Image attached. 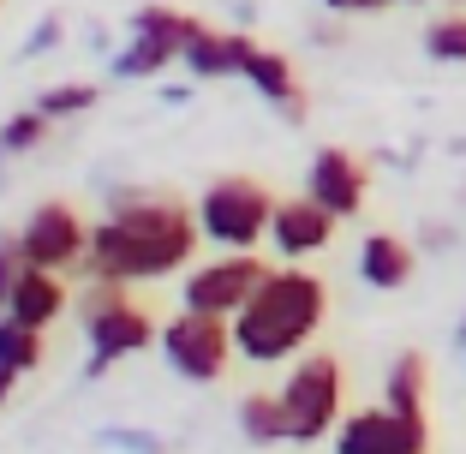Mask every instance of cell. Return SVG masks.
Instances as JSON below:
<instances>
[{
	"label": "cell",
	"instance_id": "obj_1",
	"mask_svg": "<svg viewBox=\"0 0 466 454\" xmlns=\"http://www.w3.org/2000/svg\"><path fill=\"white\" fill-rule=\"evenodd\" d=\"M204 227L198 209L174 204V197H150L137 186H120L108 197V216L90 227V251H84L78 276L84 281H162L192 269Z\"/></svg>",
	"mask_w": 466,
	"mask_h": 454
},
{
	"label": "cell",
	"instance_id": "obj_2",
	"mask_svg": "<svg viewBox=\"0 0 466 454\" xmlns=\"http://www.w3.org/2000/svg\"><path fill=\"white\" fill-rule=\"evenodd\" d=\"M323 317H329V288L323 276L299 269V263H281L269 269L251 305L233 317V353L246 358V365H288L311 347V335L323 329Z\"/></svg>",
	"mask_w": 466,
	"mask_h": 454
},
{
	"label": "cell",
	"instance_id": "obj_3",
	"mask_svg": "<svg viewBox=\"0 0 466 454\" xmlns=\"http://www.w3.org/2000/svg\"><path fill=\"white\" fill-rule=\"evenodd\" d=\"M281 197L251 174H221L204 186L198 197V227H204V246L216 251H258L269 239V221Z\"/></svg>",
	"mask_w": 466,
	"mask_h": 454
},
{
	"label": "cell",
	"instance_id": "obj_4",
	"mask_svg": "<svg viewBox=\"0 0 466 454\" xmlns=\"http://www.w3.org/2000/svg\"><path fill=\"white\" fill-rule=\"evenodd\" d=\"M281 395V407H288V430L293 442H323L335 437V425H341V358L335 353H299L293 358L288 383L275 388Z\"/></svg>",
	"mask_w": 466,
	"mask_h": 454
},
{
	"label": "cell",
	"instance_id": "obj_5",
	"mask_svg": "<svg viewBox=\"0 0 466 454\" xmlns=\"http://www.w3.org/2000/svg\"><path fill=\"white\" fill-rule=\"evenodd\" d=\"M263 281H269V263H263L258 251H221V257L186 269L179 311H198V317H221V323H233V317L251 305V293H258Z\"/></svg>",
	"mask_w": 466,
	"mask_h": 454
},
{
	"label": "cell",
	"instance_id": "obj_6",
	"mask_svg": "<svg viewBox=\"0 0 466 454\" xmlns=\"http://www.w3.org/2000/svg\"><path fill=\"white\" fill-rule=\"evenodd\" d=\"M162 358L167 371L186 377V383H221V371H228L233 358V323H221V317H198V311H179L162 323Z\"/></svg>",
	"mask_w": 466,
	"mask_h": 454
},
{
	"label": "cell",
	"instance_id": "obj_7",
	"mask_svg": "<svg viewBox=\"0 0 466 454\" xmlns=\"http://www.w3.org/2000/svg\"><path fill=\"white\" fill-rule=\"evenodd\" d=\"M192 30H198L192 13H174V6H137V13H132V42L108 60V72L120 84L156 78V72H167L179 60V48H186Z\"/></svg>",
	"mask_w": 466,
	"mask_h": 454
},
{
	"label": "cell",
	"instance_id": "obj_8",
	"mask_svg": "<svg viewBox=\"0 0 466 454\" xmlns=\"http://www.w3.org/2000/svg\"><path fill=\"white\" fill-rule=\"evenodd\" d=\"M18 251H25V263H30V269L78 276L84 251H90V221H84L72 204L48 197V204H36V209L25 216V227H18Z\"/></svg>",
	"mask_w": 466,
	"mask_h": 454
},
{
	"label": "cell",
	"instance_id": "obj_9",
	"mask_svg": "<svg viewBox=\"0 0 466 454\" xmlns=\"http://www.w3.org/2000/svg\"><path fill=\"white\" fill-rule=\"evenodd\" d=\"M335 454H431V419L425 413H389L359 407L335 425Z\"/></svg>",
	"mask_w": 466,
	"mask_h": 454
},
{
	"label": "cell",
	"instance_id": "obj_10",
	"mask_svg": "<svg viewBox=\"0 0 466 454\" xmlns=\"http://www.w3.org/2000/svg\"><path fill=\"white\" fill-rule=\"evenodd\" d=\"M84 341H90V365H84V377H102L108 365H120V358L156 347V341H162V329H156V317L144 311L132 293H126L120 305H108L102 317H90V323H84Z\"/></svg>",
	"mask_w": 466,
	"mask_h": 454
},
{
	"label": "cell",
	"instance_id": "obj_11",
	"mask_svg": "<svg viewBox=\"0 0 466 454\" xmlns=\"http://www.w3.org/2000/svg\"><path fill=\"white\" fill-rule=\"evenodd\" d=\"M365 192H370V167L341 144H323L311 156V167H305V197L323 204L335 221H353L365 209Z\"/></svg>",
	"mask_w": 466,
	"mask_h": 454
},
{
	"label": "cell",
	"instance_id": "obj_12",
	"mask_svg": "<svg viewBox=\"0 0 466 454\" xmlns=\"http://www.w3.org/2000/svg\"><path fill=\"white\" fill-rule=\"evenodd\" d=\"M335 227H341V221L299 192V197H281V204H275L269 246H275V257H281V263H305V257H317V251H329Z\"/></svg>",
	"mask_w": 466,
	"mask_h": 454
},
{
	"label": "cell",
	"instance_id": "obj_13",
	"mask_svg": "<svg viewBox=\"0 0 466 454\" xmlns=\"http://www.w3.org/2000/svg\"><path fill=\"white\" fill-rule=\"evenodd\" d=\"M239 78L258 90L263 102H269L281 120H293L299 126L305 114H311V102H305V84H299V72H293V60L281 55V48H263V42H251V55H246V72Z\"/></svg>",
	"mask_w": 466,
	"mask_h": 454
},
{
	"label": "cell",
	"instance_id": "obj_14",
	"mask_svg": "<svg viewBox=\"0 0 466 454\" xmlns=\"http://www.w3.org/2000/svg\"><path fill=\"white\" fill-rule=\"evenodd\" d=\"M246 55H251L246 30H216V25L198 18V30L186 36V48H179V66L192 72V78H204V84H221V78H239V72H246Z\"/></svg>",
	"mask_w": 466,
	"mask_h": 454
},
{
	"label": "cell",
	"instance_id": "obj_15",
	"mask_svg": "<svg viewBox=\"0 0 466 454\" xmlns=\"http://www.w3.org/2000/svg\"><path fill=\"white\" fill-rule=\"evenodd\" d=\"M412 269H419V251L407 246L400 234H389V227H377V234L359 239V281L377 293H400L412 281Z\"/></svg>",
	"mask_w": 466,
	"mask_h": 454
},
{
	"label": "cell",
	"instance_id": "obj_16",
	"mask_svg": "<svg viewBox=\"0 0 466 454\" xmlns=\"http://www.w3.org/2000/svg\"><path fill=\"white\" fill-rule=\"evenodd\" d=\"M66 311H72L66 276H55V269H30V263H25V276H18L13 299H6V317L30 323V329H55Z\"/></svg>",
	"mask_w": 466,
	"mask_h": 454
},
{
	"label": "cell",
	"instance_id": "obj_17",
	"mask_svg": "<svg viewBox=\"0 0 466 454\" xmlns=\"http://www.w3.org/2000/svg\"><path fill=\"white\" fill-rule=\"evenodd\" d=\"M425 395H431V358L407 347V353H395L383 377V407L389 413H425Z\"/></svg>",
	"mask_w": 466,
	"mask_h": 454
},
{
	"label": "cell",
	"instance_id": "obj_18",
	"mask_svg": "<svg viewBox=\"0 0 466 454\" xmlns=\"http://www.w3.org/2000/svg\"><path fill=\"white\" fill-rule=\"evenodd\" d=\"M239 430H246V442H258V449H269V442H293L281 395H246V400H239Z\"/></svg>",
	"mask_w": 466,
	"mask_h": 454
},
{
	"label": "cell",
	"instance_id": "obj_19",
	"mask_svg": "<svg viewBox=\"0 0 466 454\" xmlns=\"http://www.w3.org/2000/svg\"><path fill=\"white\" fill-rule=\"evenodd\" d=\"M0 365H13L18 377H30L42 365V329L18 323V317H0Z\"/></svg>",
	"mask_w": 466,
	"mask_h": 454
},
{
	"label": "cell",
	"instance_id": "obj_20",
	"mask_svg": "<svg viewBox=\"0 0 466 454\" xmlns=\"http://www.w3.org/2000/svg\"><path fill=\"white\" fill-rule=\"evenodd\" d=\"M425 55L442 60V66H466V6H454V13L425 25Z\"/></svg>",
	"mask_w": 466,
	"mask_h": 454
},
{
	"label": "cell",
	"instance_id": "obj_21",
	"mask_svg": "<svg viewBox=\"0 0 466 454\" xmlns=\"http://www.w3.org/2000/svg\"><path fill=\"white\" fill-rule=\"evenodd\" d=\"M48 114L42 108H25V114H13V120L0 126V150H6V162H13V156H30L36 150V144H48Z\"/></svg>",
	"mask_w": 466,
	"mask_h": 454
},
{
	"label": "cell",
	"instance_id": "obj_22",
	"mask_svg": "<svg viewBox=\"0 0 466 454\" xmlns=\"http://www.w3.org/2000/svg\"><path fill=\"white\" fill-rule=\"evenodd\" d=\"M102 102V90L96 84H48L36 96V108L48 114V120H72V114H90Z\"/></svg>",
	"mask_w": 466,
	"mask_h": 454
},
{
	"label": "cell",
	"instance_id": "obj_23",
	"mask_svg": "<svg viewBox=\"0 0 466 454\" xmlns=\"http://www.w3.org/2000/svg\"><path fill=\"white\" fill-rule=\"evenodd\" d=\"M18 276H25V251H18V234H0V317H6V299H13Z\"/></svg>",
	"mask_w": 466,
	"mask_h": 454
},
{
	"label": "cell",
	"instance_id": "obj_24",
	"mask_svg": "<svg viewBox=\"0 0 466 454\" xmlns=\"http://www.w3.org/2000/svg\"><path fill=\"white\" fill-rule=\"evenodd\" d=\"M120 299H126V281H90L84 299L72 305V311H78V323H90V317H102L108 305H120Z\"/></svg>",
	"mask_w": 466,
	"mask_h": 454
},
{
	"label": "cell",
	"instance_id": "obj_25",
	"mask_svg": "<svg viewBox=\"0 0 466 454\" xmlns=\"http://www.w3.org/2000/svg\"><path fill=\"white\" fill-rule=\"evenodd\" d=\"M60 36H66V25H60V13H48V18H42L36 30H30V42L18 48V55H25V60H42V55H48V48H55Z\"/></svg>",
	"mask_w": 466,
	"mask_h": 454
},
{
	"label": "cell",
	"instance_id": "obj_26",
	"mask_svg": "<svg viewBox=\"0 0 466 454\" xmlns=\"http://www.w3.org/2000/svg\"><path fill=\"white\" fill-rule=\"evenodd\" d=\"M383 6H395V0H323V13L335 18H365V13H383Z\"/></svg>",
	"mask_w": 466,
	"mask_h": 454
},
{
	"label": "cell",
	"instance_id": "obj_27",
	"mask_svg": "<svg viewBox=\"0 0 466 454\" xmlns=\"http://www.w3.org/2000/svg\"><path fill=\"white\" fill-rule=\"evenodd\" d=\"M13 388H18V371H13V365H0V407L13 400Z\"/></svg>",
	"mask_w": 466,
	"mask_h": 454
},
{
	"label": "cell",
	"instance_id": "obj_28",
	"mask_svg": "<svg viewBox=\"0 0 466 454\" xmlns=\"http://www.w3.org/2000/svg\"><path fill=\"white\" fill-rule=\"evenodd\" d=\"M454 347H461V353H466V317H461V329H454Z\"/></svg>",
	"mask_w": 466,
	"mask_h": 454
},
{
	"label": "cell",
	"instance_id": "obj_29",
	"mask_svg": "<svg viewBox=\"0 0 466 454\" xmlns=\"http://www.w3.org/2000/svg\"><path fill=\"white\" fill-rule=\"evenodd\" d=\"M395 6H419V0H395Z\"/></svg>",
	"mask_w": 466,
	"mask_h": 454
},
{
	"label": "cell",
	"instance_id": "obj_30",
	"mask_svg": "<svg viewBox=\"0 0 466 454\" xmlns=\"http://www.w3.org/2000/svg\"><path fill=\"white\" fill-rule=\"evenodd\" d=\"M454 6H466V0H454Z\"/></svg>",
	"mask_w": 466,
	"mask_h": 454
}]
</instances>
